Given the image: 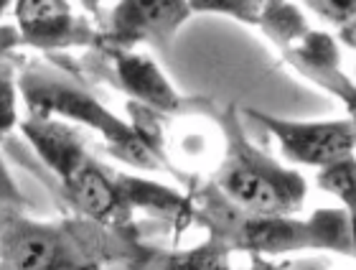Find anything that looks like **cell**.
<instances>
[{"label": "cell", "mask_w": 356, "mask_h": 270, "mask_svg": "<svg viewBox=\"0 0 356 270\" xmlns=\"http://www.w3.org/2000/svg\"><path fill=\"white\" fill-rule=\"evenodd\" d=\"M18 92L31 118H54L69 125H82L95 130L107 143L112 156L120 161L143 171L165 168L163 153L148 141V135L115 118L112 110H107L67 72H59L49 64H29L18 74Z\"/></svg>", "instance_id": "obj_3"}, {"label": "cell", "mask_w": 356, "mask_h": 270, "mask_svg": "<svg viewBox=\"0 0 356 270\" xmlns=\"http://www.w3.org/2000/svg\"><path fill=\"white\" fill-rule=\"evenodd\" d=\"M95 49L97 54H102L104 74H110V82L130 95L135 105L158 115H173L184 107V100L176 87L165 79V74L148 54L102 44V41Z\"/></svg>", "instance_id": "obj_9"}, {"label": "cell", "mask_w": 356, "mask_h": 270, "mask_svg": "<svg viewBox=\"0 0 356 270\" xmlns=\"http://www.w3.org/2000/svg\"><path fill=\"white\" fill-rule=\"evenodd\" d=\"M15 212H18V209H8V207H0V235H3V230H6V225H8V219L13 217Z\"/></svg>", "instance_id": "obj_17"}, {"label": "cell", "mask_w": 356, "mask_h": 270, "mask_svg": "<svg viewBox=\"0 0 356 270\" xmlns=\"http://www.w3.org/2000/svg\"><path fill=\"white\" fill-rule=\"evenodd\" d=\"M250 270H282V268H277V265H273V263H267L265 257H252V268Z\"/></svg>", "instance_id": "obj_15"}, {"label": "cell", "mask_w": 356, "mask_h": 270, "mask_svg": "<svg viewBox=\"0 0 356 270\" xmlns=\"http://www.w3.org/2000/svg\"><path fill=\"white\" fill-rule=\"evenodd\" d=\"M191 13V0H118L99 41L122 49L148 44L165 51Z\"/></svg>", "instance_id": "obj_7"}, {"label": "cell", "mask_w": 356, "mask_h": 270, "mask_svg": "<svg viewBox=\"0 0 356 270\" xmlns=\"http://www.w3.org/2000/svg\"><path fill=\"white\" fill-rule=\"evenodd\" d=\"M15 33L21 44L41 51L97 46L99 33L76 15L72 0H13Z\"/></svg>", "instance_id": "obj_8"}, {"label": "cell", "mask_w": 356, "mask_h": 270, "mask_svg": "<svg viewBox=\"0 0 356 270\" xmlns=\"http://www.w3.org/2000/svg\"><path fill=\"white\" fill-rule=\"evenodd\" d=\"M135 270H232L229 250L214 237L191 250H143L138 248L130 257Z\"/></svg>", "instance_id": "obj_10"}, {"label": "cell", "mask_w": 356, "mask_h": 270, "mask_svg": "<svg viewBox=\"0 0 356 270\" xmlns=\"http://www.w3.org/2000/svg\"><path fill=\"white\" fill-rule=\"evenodd\" d=\"M18 125V77L10 61L0 59V141Z\"/></svg>", "instance_id": "obj_13"}, {"label": "cell", "mask_w": 356, "mask_h": 270, "mask_svg": "<svg viewBox=\"0 0 356 270\" xmlns=\"http://www.w3.org/2000/svg\"><path fill=\"white\" fill-rule=\"evenodd\" d=\"M224 138L222 161L216 166L214 191L224 202L250 214H298L305 202V179L262 153L229 107L219 118Z\"/></svg>", "instance_id": "obj_5"}, {"label": "cell", "mask_w": 356, "mask_h": 270, "mask_svg": "<svg viewBox=\"0 0 356 270\" xmlns=\"http://www.w3.org/2000/svg\"><path fill=\"white\" fill-rule=\"evenodd\" d=\"M72 3H79V6H82L84 10H89V13H97L99 6H102V0H72Z\"/></svg>", "instance_id": "obj_16"}, {"label": "cell", "mask_w": 356, "mask_h": 270, "mask_svg": "<svg viewBox=\"0 0 356 270\" xmlns=\"http://www.w3.org/2000/svg\"><path fill=\"white\" fill-rule=\"evenodd\" d=\"M10 3H13V0H0V15L6 13V10H8V6H10Z\"/></svg>", "instance_id": "obj_18"}, {"label": "cell", "mask_w": 356, "mask_h": 270, "mask_svg": "<svg viewBox=\"0 0 356 270\" xmlns=\"http://www.w3.org/2000/svg\"><path fill=\"white\" fill-rule=\"evenodd\" d=\"M21 130L46 168L59 179L61 191L79 217L115 230L130 227L133 209L122 194L120 173L107 171L69 122L29 115V120L21 122Z\"/></svg>", "instance_id": "obj_4"}, {"label": "cell", "mask_w": 356, "mask_h": 270, "mask_svg": "<svg viewBox=\"0 0 356 270\" xmlns=\"http://www.w3.org/2000/svg\"><path fill=\"white\" fill-rule=\"evenodd\" d=\"M250 118L260 122L280 145L290 164L323 168L341 158L354 156V120L351 115L334 120H288L270 113L250 110Z\"/></svg>", "instance_id": "obj_6"}, {"label": "cell", "mask_w": 356, "mask_h": 270, "mask_svg": "<svg viewBox=\"0 0 356 270\" xmlns=\"http://www.w3.org/2000/svg\"><path fill=\"white\" fill-rule=\"evenodd\" d=\"M125 237V230L87 217L38 222L15 212L0 235V260L13 270H99L135 255L138 245Z\"/></svg>", "instance_id": "obj_2"}, {"label": "cell", "mask_w": 356, "mask_h": 270, "mask_svg": "<svg viewBox=\"0 0 356 270\" xmlns=\"http://www.w3.org/2000/svg\"><path fill=\"white\" fill-rule=\"evenodd\" d=\"M0 207H8V209H23L26 207V199H23L21 189L8 171L3 156H0Z\"/></svg>", "instance_id": "obj_14"}, {"label": "cell", "mask_w": 356, "mask_h": 270, "mask_svg": "<svg viewBox=\"0 0 356 270\" xmlns=\"http://www.w3.org/2000/svg\"><path fill=\"white\" fill-rule=\"evenodd\" d=\"M193 219L209 227V237L224 248L250 253L252 257H275L303 250H326L336 255H354L351 212L321 209L311 217L296 214H250L222 196L204 194V207L193 204Z\"/></svg>", "instance_id": "obj_1"}, {"label": "cell", "mask_w": 356, "mask_h": 270, "mask_svg": "<svg viewBox=\"0 0 356 270\" xmlns=\"http://www.w3.org/2000/svg\"><path fill=\"white\" fill-rule=\"evenodd\" d=\"M0 270H13V268H10L8 263H3V260H0Z\"/></svg>", "instance_id": "obj_19"}, {"label": "cell", "mask_w": 356, "mask_h": 270, "mask_svg": "<svg viewBox=\"0 0 356 270\" xmlns=\"http://www.w3.org/2000/svg\"><path fill=\"white\" fill-rule=\"evenodd\" d=\"M318 186L336 196L346 212L354 209V156L318 168Z\"/></svg>", "instance_id": "obj_12"}, {"label": "cell", "mask_w": 356, "mask_h": 270, "mask_svg": "<svg viewBox=\"0 0 356 270\" xmlns=\"http://www.w3.org/2000/svg\"><path fill=\"white\" fill-rule=\"evenodd\" d=\"M305 8L323 18L326 23L336 26L339 36L346 46H354L356 29V0H303Z\"/></svg>", "instance_id": "obj_11"}]
</instances>
